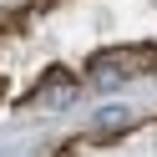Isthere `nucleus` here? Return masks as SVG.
<instances>
[{
	"mask_svg": "<svg viewBox=\"0 0 157 157\" xmlns=\"http://www.w3.org/2000/svg\"><path fill=\"white\" fill-rule=\"evenodd\" d=\"M31 101L36 106H61V112H66V106L81 101V81H76L71 71H61V66H51V71L41 76V86L31 91Z\"/></svg>",
	"mask_w": 157,
	"mask_h": 157,
	"instance_id": "f257e3e1",
	"label": "nucleus"
},
{
	"mask_svg": "<svg viewBox=\"0 0 157 157\" xmlns=\"http://www.w3.org/2000/svg\"><path fill=\"white\" fill-rule=\"evenodd\" d=\"M132 132V112L122 101H101L91 112V142H112V137H127Z\"/></svg>",
	"mask_w": 157,
	"mask_h": 157,
	"instance_id": "f03ea898",
	"label": "nucleus"
},
{
	"mask_svg": "<svg viewBox=\"0 0 157 157\" xmlns=\"http://www.w3.org/2000/svg\"><path fill=\"white\" fill-rule=\"evenodd\" d=\"M86 152H91V137H76V142H61L51 157H86Z\"/></svg>",
	"mask_w": 157,
	"mask_h": 157,
	"instance_id": "7ed1b4c3",
	"label": "nucleus"
}]
</instances>
